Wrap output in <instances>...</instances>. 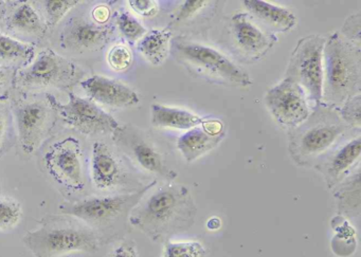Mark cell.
I'll use <instances>...</instances> for the list:
<instances>
[{
  "instance_id": "obj_1",
  "label": "cell",
  "mask_w": 361,
  "mask_h": 257,
  "mask_svg": "<svg viewBox=\"0 0 361 257\" xmlns=\"http://www.w3.org/2000/svg\"><path fill=\"white\" fill-rule=\"evenodd\" d=\"M145 196L133 208L128 220L154 242H169L194 225L197 208L185 185L166 183L147 198Z\"/></svg>"
},
{
  "instance_id": "obj_2",
  "label": "cell",
  "mask_w": 361,
  "mask_h": 257,
  "mask_svg": "<svg viewBox=\"0 0 361 257\" xmlns=\"http://www.w3.org/2000/svg\"><path fill=\"white\" fill-rule=\"evenodd\" d=\"M352 130L335 108L321 104L306 121L288 130L289 155L299 166L317 168Z\"/></svg>"
},
{
  "instance_id": "obj_3",
  "label": "cell",
  "mask_w": 361,
  "mask_h": 257,
  "mask_svg": "<svg viewBox=\"0 0 361 257\" xmlns=\"http://www.w3.org/2000/svg\"><path fill=\"white\" fill-rule=\"evenodd\" d=\"M361 52L339 32L326 39L323 54L322 102L337 108L352 96L360 94Z\"/></svg>"
},
{
  "instance_id": "obj_4",
  "label": "cell",
  "mask_w": 361,
  "mask_h": 257,
  "mask_svg": "<svg viewBox=\"0 0 361 257\" xmlns=\"http://www.w3.org/2000/svg\"><path fill=\"white\" fill-rule=\"evenodd\" d=\"M24 244L35 257H62L71 253L96 252L100 238L88 225L54 218L28 232Z\"/></svg>"
},
{
  "instance_id": "obj_5",
  "label": "cell",
  "mask_w": 361,
  "mask_h": 257,
  "mask_svg": "<svg viewBox=\"0 0 361 257\" xmlns=\"http://www.w3.org/2000/svg\"><path fill=\"white\" fill-rule=\"evenodd\" d=\"M171 54L188 70L209 81L243 88L253 84V80L242 67L209 46L177 37L171 42Z\"/></svg>"
},
{
  "instance_id": "obj_6",
  "label": "cell",
  "mask_w": 361,
  "mask_h": 257,
  "mask_svg": "<svg viewBox=\"0 0 361 257\" xmlns=\"http://www.w3.org/2000/svg\"><path fill=\"white\" fill-rule=\"evenodd\" d=\"M326 37L312 35L299 39L291 52L285 77L293 80L305 92L312 109L322 102L323 54Z\"/></svg>"
},
{
  "instance_id": "obj_7",
  "label": "cell",
  "mask_w": 361,
  "mask_h": 257,
  "mask_svg": "<svg viewBox=\"0 0 361 257\" xmlns=\"http://www.w3.org/2000/svg\"><path fill=\"white\" fill-rule=\"evenodd\" d=\"M156 184L157 180H154L132 193L90 197L71 203L62 204L60 210L63 214L75 217L86 225L106 227L117 222L120 219L130 217L133 208Z\"/></svg>"
},
{
  "instance_id": "obj_8",
  "label": "cell",
  "mask_w": 361,
  "mask_h": 257,
  "mask_svg": "<svg viewBox=\"0 0 361 257\" xmlns=\"http://www.w3.org/2000/svg\"><path fill=\"white\" fill-rule=\"evenodd\" d=\"M50 107L71 127L85 134H109L117 132L119 122L103 111L94 101L69 94L66 103H61L51 94L47 96Z\"/></svg>"
},
{
  "instance_id": "obj_9",
  "label": "cell",
  "mask_w": 361,
  "mask_h": 257,
  "mask_svg": "<svg viewBox=\"0 0 361 257\" xmlns=\"http://www.w3.org/2000/svg\"><path fill=\"white\" fill-rule=\"evenodd\" d=\"M265 104L274 119L288 130L306 121L312 113L305 92L287 77L266 92Z\"/></svg>"
},
{
  "instance_id": "obj_10",
  "label": "cell",
  "mask_w": 361,
  "mask_h": 257,
  "mask_svg": "<svg viewBox=\"0 0 361 257\" xmlns=\"http://www.w3.org/2000/svg\"><path fill=\"white\" fill-rule=\"evenodd\" d=\"M116 142L136 165L149 174L155 175L166 181H173L178 174L169 168L164 156L132 126H120L115 132Z\"/></svg>"
},
{
  "instance_id": "obj_11",
  "label": "cell",
  "mask_w": 361,
  "mask_h": 257,
  "mask_svg": "<svg viewBox=\"0 0 361 257\" xmlns=\"http://www.w3.org/2000/svg\"><path fill=\"white\" fill-rule=\"evenodd\" d=\"M230 35L240 56L246 60H262L278 43L274 33L259 25L249 13L238 12L230 20Z\"/></svg>"
},
{
  "instance_id": "obj_12",
  "label": "cell",
  "mask_w": 361,
  "mask_h": 257,
  "mask_svg": "<svg viewBox=\"0 0 361 257\" xmlns=\"http://www.w3.org/2000/svg\"><path fill=\"white\" fill-rule=\"evenodd\" d=\"M77 69L73 63L63 58L56 52H41L35 62L20 71L18 83L27 89H41L49 86H64L75 79Z\"/></svg>"
},
{
  "instance_id": "obj_13",
  "label": "cell",
  "mask_w": 361,
  "mask_h": 257,
  "mask_svg": "<svg viewBox=\"0 0 361 257\" xmlns=\"http://www.w3.org/2000/svg\"><path fill=\"white\" fill-rule=\"evenodd\" d=\"M46 166L60 182L73 189L83 187L81 147L77 139L67 138L52 146L46 155Z\"/></svg>"
},
{
  "instance_id": "obj_14",
  "label": "cell",
  "mask_w": 361,
  "mask_h": 257,
  "mask_svg": "<svg viewBox=\"0 0 361 257\" xmlns=\"http://www.w3.org/2000/svg\"><path fill=\"white\" fill-rule=\"evenodd\" d=\"M226 136L225 124L206 118L200 125L187 130L177 141V149L187 162H193L219 146Z\"/></svg>"
},
{
  "instance_id": "obj_15",
  "label": "cell",
  "mask_w": 361,
  "mask_h": 257,
  "mask_svg": "<svg viewBox=\"0 0 361 257\" xmlns=\"http://www.w3.org/2000/svg\"><path fill=\"white\" fill-rule=\"evenodd\" d=\"M81 86L90 100L111 108H128L140 102V96L133 88L111 77L92 75Z\"/></svg>"
},
{
  "instance_id": "obj_16",
  "label": "cell",
  "mask_w": 361,
  "mask_h": 257,
  "mask_svg": "<svg viewBox=\"0 0 361 257\" xmlns=\"http://www.w3.org/2000/svg\"><path fill=\"white\" fill-rule=\"evenodd\" d=\"M360 153L361 138L358 134L338 145L319 163L316 168L322 174L329 189H333L355 170V166L359 165Z\"/></svg>"
},
{
  "instance_id": "obj_17",
  "label": "cell",
  "mask_w": 361,
  "mask_h": 257,
  "mask_svg": "<svg viewBox=\"0 0 361 257\" xmlns=\"http://www.w3.org/2000/svg\"><path fill=\"white\" fill-rule=\"evenodd\" d=\"M16 117L23 149L26 153H33L47 130L49 109L42 102L27 103L16 108Z\"/></svg>"
},
{
  "instance_id": "obj_18",
  "label": "cell",
  "mask_w": 361,
  "mask_h": 257,
  "mask_svg": "<svg viewBox=\"0 0 361 257\" xmlns=\"http://www.w3.org/2000/svg\"><path fill=\"white\" fill-rule=\"evenodd\" d=\"M111 35V29L104 25L73 18L61 37L63 46L73 51L85 52L100 49Z\"/></svg>"
},
{
  "instance_id": "obj_19",
  "label": "cell",
  "mask_w": 361,
  "mask_h": 257,
  "mask_svg": "<svg viewBox=\"0 0 361 257\" xmlns=\"http://www.w3.org/2000/svg\"><path fill=\"white\" fill-rule=\"evenodd\" d=\"M126 170L111 147L102 142L94 143L92 155V179L97 189H115L126 180Z\"/></svg>"
},
{
  "instance_id": "obj_20",
  "label": "cell",
  "mask_w": 361,
  "mask_h": 257,
  "mask_svg": "<svg viewBox=\"0 0 361 257\" xmlns=\"http://www.w3.org/2000/svg\"><path fill=\"white\" fill-rule=\"evenodd\" d=\"M248 13L270 32H288L297 25L295 13L287 8L263 0L243 1Z\"/></svg>"
},
{
  "instance_id": "obj_21",
  "label": "cell",
  "mask_w": 361,
  "mask_h": 257,
  "mask_svg": "<svg viewBox=\"0 0 361 257\" xmlns=\"http://www.w3.org/2000/svg\"><path fill=\"white\" fill-rule=\"evenodd\" d=\"M333 189L334 197L337 201L338 216L353 218L360 215L361 174L359 166Z\"/></svg>"
},
{
  "instance_id": "obj_22",
  "label": "cell",
  "mask_w": 361,
  "mask_h": 257,
  "mask_svg": "<svg viewBox=\"0 0 361 257\" xmlns=\"http://www.w3.org/2000/svg\"><path fill=\"white\" fill-rule=\"evenodd\" d=\"M206 118L178 107L153 104L151 106V121L156 127L190 130L200 125Z\"/></svg>"
},
{
  "instance_id": "obj_23",
  "label": "cell",
  "mask_w": 361,
  "mask_h": 257,
  "mask_svg": "<svg viewBox=\"0 0 361 257\" xmlns=\"http://www.w3.org/2000/svg\"><path fill=\"white\" fill-rule=\"evenodd\" d=\"M172 31L170 29H153L147 31L139 39L138 51L153 66H160L171 54Z\"/></svg>"
},
{
  "instance_id": "obj_24",
  "label": "cell",
  "mask_w": 361,
  "mask_h": 257,
  "mask_svg": "<svg viewBox=\"0 0 361 257\" xmlns=\"http://www.w3.org/2000/svg\"><path fill=\"white\" fill-rule=\"evenodd\" d=\"M9 27L27 35H37L43 31V24L39 13L29 4H23L13 12L10 18Z\"/></svg>"
},
{
  "instance_id": "obj_25",
  "label": "cell",
  "mask_w": 361,
  "mask_h": 257,
  "mask_svg": "<svg viewBox=\"0 0 361 257\" xmlns=\"http://www.w3.org/2000/svg\"><path fill=\"white\" fill-rule=\"evenodd\" d=\"M32 54V46L0 35V60L27 61Z\"/></svg>"
},
{
  "instance_id": "obj_26",
  "label": "cell",
  "mask_w": 361,
  "mask_h": 257,
  "mask_svg": "<svg viewBox=\"0 0 361 257\" xmlns=\"http://www.w3.org/2000/svg\"><path fill=\"white\" fill-rule=\"evenodd\" d=\"M204 244L198 242H164L162 257H206Z\"/></svg>"
},
{
  "instance_id": "obj_27",
  "label": "cell",
  "mask_w": 361,
  "mask_h": 257,
  "mask_svg": "<svg viewBox=\"0 0 361 257\" xmlns=\"http://www.w3.org/2000/svg\"><path fill=\"white\" fill-rule=\"evenodd\" d=\"M22 206L13 198L0 197V230L13 229L22 219Z\"/></svg>"
},
{
  "instance_id": "obj_28",
  "label": "cell",
  "mask_w": 361,
  "mask_h": 257,
  "mask_svg": "<svg viewBox=\"0 0 361 257\" xmlns=\"http://www.w3.org/2000/svg\"><path fill=\"white\" fill-rule=\"evenodd\" d=\"M342 121L350 128V130H360L361 125V96H352V98L342 103L339 107L335 108Z\"/></svg>"
},
{
  "instance_id": "obj_29",
  "label": "cell",
  "mask_w": 361,
  "mask_h": 257,
  "mask_svg": "<svg viewBox=\"0 0 361 257\" xmlns=\"http://www.w3.org/2000/svg\"><path fill=\"white\" fill-rule=\"evenodd\" d=\"M211 5V1L207 0H197V1H185L178 9L173 14L172 20L166 28L170 29L172 27H177L178 25L185 24L188 20H191L195 16L200 15L202 11L207 9Z\"/></svg>"
},
{
  "instance_id": "obj_30",
  "label": "cell",
  "mask_w": 361,
  "mask_h": 257,
  "mask_svg": "<svg viewBox=\"0 0 361 257\" xmlns=\"http://www.w3.org/2000/svg\"><path fill=\"white\" fill-rule=\"evenodd\" d=\"M79 4L78 0H47L44 1L48 27H56L68 12Z\"/></svg>"
},
{
  "instance_id": "obj_31",
  "label": "cell",
  "mask_w": 361,
  "mask_h": 257,
  "mask_svg": "<svg viewBox=\"0 0 361 257\" xmlns=\"http://www.w3.org/2000/svg\"><path fill=\"white\" fill-rule=\"evenodd\" d=\"M118 29L128 41H139L147 33V29L128 12H121L116 18Z\"/></svg>"
},
{
  "instance_id": "obj_32",
  "label": "cell",
  "mask_w": 361,
  "mask_h": 257,
  "mask_svg": "<svg viewBox=\"0 0 361 257\" xmlns=\"http://www.w3.org/2000/svg\"><path fill=\"white\" fill-rule=\"evenodd\" d=\"M133 54L130 48L126 45H116L109 50L107 54V62L111 69L117 73L128 70L133 65Z\"/></svg>"
},
{
  "instance_id": "obj_33",
  "label": "cell",
  "mask_w": 361,
  "mask_h": 257,
  "mask_svg": "<svg viewBox=\"0 0 361 257\" xmlns=\"http://www.w3.org/2000/svg\"><path fill=\"white\" fill-rule=\"evenodd\" d=\"M350 45L361 49V15L353 14L344 20L343 26L339 33Z\"/></svg>"
},
{
  "instance_id": "obj_34",
  "label": "cell",
  "mask_w": 361,
  "mask_h": 257,
  "mask_svg": "<svg viewBox=\"0 0 361 257\" xmlns=\"http://www.w3.org/2000/svg\"><path fill=\"white\" fill-rule=\"evenodd\" d=\"M128 5L135 13L143 18H152L158 12V5L154 0H130Z\"/></svg>"
},
{
  "instance_id": "obj_35",
  "label": "cell",
  "mask_w": 361,
  "mask_h": 257,
  "mask_svg": "<svg viewBox=\"0 0 361 257\" xmlns=\"http://www.w3.org/2000/svg\"><path fill=\"white\" fill-rule=\"evenodd\" d=\"M109 257H139V254L134 242H123L111 251Z\"/></svg>"
},
{
  "instance_id": "obj_36",
  "label": "cell",
  "mask_w": 361,
  "mask_h": 257,
  "mask_svg": "<svg viewBox=\"0 0 361 257\" xmlns=\"http://www.w3.org/2000/svg\"><path fill=\"white\" fill-rule=\"evenodd\" d=\"M92 18L98 25H104L111 18V10L104 5L98 6L92 10Z\"/></svg>"
},
{
  "instance_id": "obj_37",
  "label": "cell",
  "mask_w": 361,
  "mask_h": 257,
  "mask_svg": "<svg viewBox=\"0 0 361 257\" xmlns=\"http://www.w3.org/2000/svg\"><path fill=\"white\" fill-rule=\"evenodd\" d=\"M6 130H7V121L5 115L0 113V145L3 143L4 137H5Z\"/></svg>"
},
{
  "instance_id": "obj_38",
  "label": "cell",
  "mask_w": 361,
  "mask_h": 257,
  "mask_svg": "<svg viewBox=\"0 0 361 257\" xmlns=\"http://www.w3.org/2000/svg\"><path fill=\"white\" fill-rule=\"evenodd\" d=\"M8 83V71L5 69H0V90L5 87Z\"/></svg>"
},
{
  "instance_id": "obj_39",
  "label": "cell",
  "mask_w": 361,
  "mask_h": 257,
  "mask_svg": "<svg viewBox=\"0 0 361 257\" xmlns=\"http://www.w3.org/2000/svg\"><path fill=\"white\" fill-rule=\"evenodd\" d=\"M219 225H221V220L219 218H212L208 221V227L210 230L219 229Z\"/></svg>"
},
{
  "instance_id": "obj_40",
  "label": "cell",
  "mask_w": 361,
  "mask_h": 257,
  "mask_svg": "<svg viewBox=\"0 0 361 257\" xmlns=\"http://www.w3.org/2000/svg\"><path fill=\"white\" fill-rule=\"evenodd\" d=\"M4 13H5V3L0 1V20L3 18Z\"/></svg>"
}]
</instances>
